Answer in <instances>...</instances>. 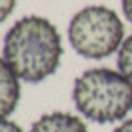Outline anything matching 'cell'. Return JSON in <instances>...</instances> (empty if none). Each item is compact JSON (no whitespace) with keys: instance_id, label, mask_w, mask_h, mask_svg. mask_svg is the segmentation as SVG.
I'll return each instance as SVG.
<instances>
[{"instance_id":"6da1fadb","label":"cell","mask_w":132,"mask_h":132,"mask_svg":"<svg viewBox=\"0 0 132 132\" xmlns=\"http://www.w3.org/2000/svg\"><path fill=\"white\" fill-rule=\"evenodd\" d=\"M2 56L22 82H42L62 62V38L58 28L44 16H24L8 28Z\"/></svg>"},{"instance_id":"7a4b0ae2","label":"cell","mask_w":132,"mask_h":132,"mask_svg":"<svg viewBox=\"0 0 132 132\" xmlns=\"http://www.w3.org/2000/svg\"><path fill=\"white\" fill-rule=\"evenodd\" d=\"M72 100L90 122H122L132 110V82L120 70L96 66L74 80Z\"/></svg>"},{"instance_id":"3957f363","label":"cell","mask_w":132,"mask_h":132,"mask_svg":"<svg viewBox=\"0 0 132 132\" xmlns=\"http://www.w3.org/2000/svg\"><path fill=\"white\" fill-rule=\"evenodd\" d=\"M68 40L76 54L100 60L120 50L124 42V22L108 6H84L70 18Z\"/></svg>"},{"instance_id":"277c9868","label":"cell","mask_w":132,"mask_h":132,"mask_svg":"<svg viewBox=\"0 0 132 132\" xmlns=\"http://www.w3.org/2000/svg\"><path fill=\"white\" fill-rule=\"evenodd\" d=\"M20 78L12 66L0 56V120L8 118L20 102Z\"/></svg>"},{"instance_id":"5b68a950","label":"cell","mask_w":132,"mask_h":132,"mask_svg":"<svg viewBox=\"0 0 132 132\" xmlns=\"http://www.w3.org/2000/svg\"><path fill=\"white\" fill-rule=\"evenodd\" d=\"M28 132H88L86 122L70 112H48L40 116Z\"/></svg>"},{"instance_id":"8992f818","label":"cell","mask_w":132,"mask_h":132,"mask_svg":"<svg viewBox=\"0 0 132 132\" xmlns=\"http://www.w3.org/2000/svg\"><path fill=\"white\" fill-rule=\"evenodd\" d=\"M116 54H118V58H116L118 70L132 82V34L124 38L122 46H120V50H118Z\"/></svg>"},{"instance_id":"52a82bcc","label":"cell","mask_w":132,"mask_h":132,"mask_svg":"<svg viewBox=\"0 0 132 132\" xmlns=\"http://www.w3.org/2000/svg\"><path fill=\"white\" fill-rule=\"evenodd\" d=\"M14 6H16V0H0V24L14 12Z\"/></svg>"},{"instance_id":"ba28073f","label":"cell","mask_w":132,"mask_h":132,"mask_svg":"<svg viewBox=\"0 0 132 132\" xmlns=\"http://www.w3.org/2000/svg\"><path fill=\"white\" fill-rule=\"evenodd\" d=\"M0 132H24V130H22L14 120L2 118V120H0Z\"/></svg>"},{"instance_id":"9c48e42d","label":"cell","mask_w":132,"mask_h":132,"mask_svg":"<svg viewBox=\"0 0 132 132\" xmlns=\"http://www.w3.org/2000/svg\"><path fill=\"white\" fill-rule=\"evenodd\" d=\"M122 12H124V18L132 22V0H122Z\"/></svg>"},{"instance_id":"30bf717a","label":"cell","mask_w":132,"mask_h":132,"mask_svg":"<svg viewBox=\"0 0 132 132\" xmlns=\"http://www.w3.org/2000/svg\"><path fill=\"white\" fill-rule=\"evenodd\" d=\"M114 132H132V118H126L114 128Z\"/></svg>"}]
</instances>
